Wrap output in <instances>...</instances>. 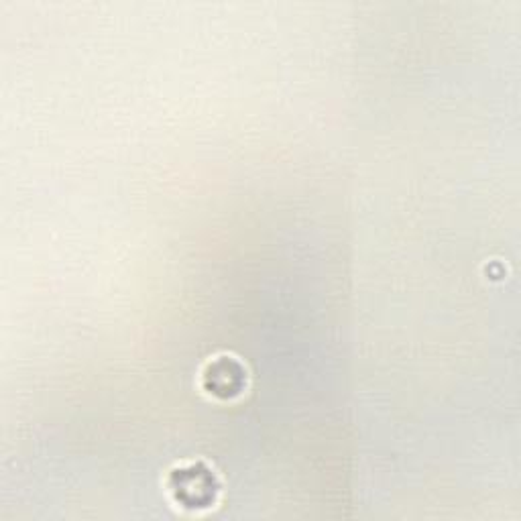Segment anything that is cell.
I'll use <instances>...</instances> for the list:
<instances>
[{
	"mask_svg": "<svg viewBox=\"0 0 521 521\" xmlns=\"http://www.w3.org/2000/svg\"><path fill=\"white\" fill-rule=\"evenodd\" d=\"M245 385V371L235 359L220 357L204 373V387L218 397H233Z\"/></svg>",
	"mask_w": 521,
	"mask_h": 521,
	"instance_id": "1",
	"label": "cell"
},
{
	"mask_svg": "<svg viewBox=\"0 0 521 521\" xmlns=\"http://www.w3.org/2000/svg\"><path fill=\"white\" fill-rule=\"evenodd\" d=\"M173 491L178 493V499H184L190 505H200L212 497L214 483L208 471L200 467H190L173 473Z\"/></svg>",
	"mask_w": 521,
	"mask_h": 521,
	"instance_id": "2",
	"label": "cell"
}]
</instances>
